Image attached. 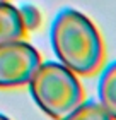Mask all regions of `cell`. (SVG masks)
Returning <instances> with one entry per match:
<instances>
[{
  "label": "cell",
  "instance_id": "obj_1",
  "mask_svg": "<svg viewBox=\"0 0 116 120\" xmlns=\"http://www.w3.org/2000/svg\"><path fill=\"white\" fill-rule=\"evenodd\" d=\"M49 43L60 64L77 75H92L104 64V41L96 24L80 10L63 7L49 26Z\"/></svg>",
  "mask_w": 116,
  "mask_h": 120
},
{
  "label": "cell",
  "instance_id": "obj_4",
  "mask_svg": "<svg viewBox=\"0 0 116 120\" xmlns=\"http://www.w3.org/2000/svg\"><path fill=\"white\" fill-rule=\"evenodd\" d=\"M97 103L116 120V60L101 69L97 79Z\"/></svg>",
  "mask_w": 116,
  "mask_h": 120
},
{
  "label": "cell",
  "instance_id": "obj_7",
  "mask_svg": "<svg viewBox=\"0 0 116 120\" xmlns=\"http://www.w3.org/2000/svg\"><path fill=\"white\" fill-rule=\"evenodd\" d=\"M19 9V14H21V19H22V26L26 31H36L38 28L41 26L43 22V17H41V12L36 5L32 4H22Z\"/></svg>",
  "mask_w": 116,
  "mask_h": 120
},
{
  "label": "cell",
  "instance_id": "obj_2",
  "mask_svg": "<svg viewBox=\"0 0 116 120\" xmlns=\"http://www.w3.org/2000/svg\"><path fill=\"white\" fill-rule=\"evenodd\" d=\"M27 86L39 110L53 120L65 117L84 101V89L79 75L58 60H41Z\"/></svg>",
  "mask_w": 116,
  "mask_h": 120
},
{
  "label": "cell",
  "instance_id": "obj_8",
  "mask_svg": "<svg viewBox=\"0 0 116 120\" xmlns=\"http://www.w3.org/2000/svg\"><path fill=\"white\" fill-rule=\"evenodd\" d=\"M0 120H10L7 115H4V113H0Z\"/></svg>",
  "mask_w": 116,
  "mask_h": 120
},
{
  "label": "cell",
  "instance_id": "obj_9",
  "mask_svg": "<svg viewBox=\"0 0 116 120\" xmlns=\"http://www.w3.org/2000/svg\"><path fill=\"white\" fill-rule=\"evenodd\" d=\"M0 2H7V0H0Z\"/></svg>",
  "mask_w": 116,
  "mask_h": 120
},
{
  "label": "cell",
  "instance_id": "obj_3",
  "mask_svg": "<svg viewBox=\"0 0 116 120\" xmlns=\"http://www.w3.org/2000/svg\"><path fill=\"white\" fill-rule=\"evenodd\" d=\"M39 64V52L22 38L2 43L0 45V89L27 86Z\"/></svg>",
  "mask_w": 116,
  "mask_h": 120
},
{
  "label": "cell",
  "instance_id": "obj_5",
  "mask_svg": "<svg viewBox=\"0 0 116 120\" xmlns=\"http://www.w3.org/2000/svg\"><path fill=\"white\" fill-rule=\"evenodd\" d=\"M26 29L22 26L19 9L7 2H0V45L7 41L24 38Z\"/></svg>",
  "mask_w": 116,
  "mask_h": 120
},
{
  "label": "cell",
  "instance_id": "obj_6",
  "mask_svg": "<svg viewBox=\"0 0 116 120\" xmlns=\"http://www.w3.org/2000/svg\"><path fill=\"white\" fill-rule=\"evenodd\" d=\"M58 120H113L108 115V112L94 100H84L77 108Z\"/></svg>",
  "mask_w": 116,
  "mask_h": 120
}]
</instances>
